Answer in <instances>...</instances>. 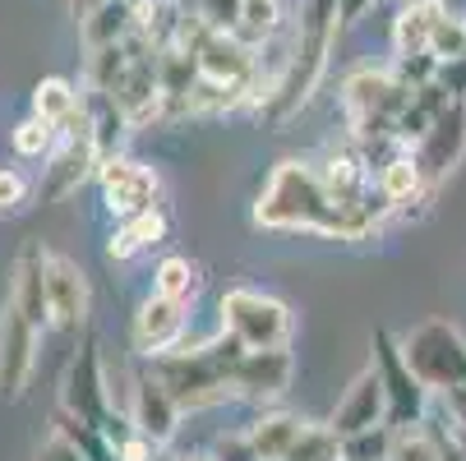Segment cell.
Wrapping results in <instances>:
<instances>
[{
	"instance_id": "14",
	"label": "cell",
	"mask_w": 466,
	"mask_h": 461,
	"mask_svg": "<svg viewBox=\"0 0 466 461\" xmlns=\"http://www.w3.org/2000/svg\"><path fill=\"white\" fill-rule=\"evenodd\" d=\"M296 378V356L291 346H273V351H245L236 365V402H254V406H273L287 397V387Z\"/></svg>"
},
{
	"instance_id": "7",
	"label": "cell",
	"mask_w": 466,
	"mask_h": 461,
	"mask_svg": "<svg viewBox=\"0 0 466 461\" xmlns=\"http://www.w3.org/2000/svg\"><path fill=\"white\" fill-rule=\"evenodd\" d=\"M383 378L388 392V429H402V425H420L434 411V392L416 378V369L402 356V337L392 333H374V360H370Z\"/></svg>"
},
{
	"instance_id": "42",
	"label": "cell",
	"mask_w": 466,
	"mask_h": 461,
	"mask_svg": "<svg viewBox=\"0 0 466 461\" xmlns=\"http://www.w3.org/2000/svg\"><path fill=\"white\" fill-rule=\"evenodd\" d=\"M176 5H185V10H194V5H198V0H176Z\"/></svg>"
},
{
	"instance_id": "3",
	"label": "cell",
	"mask_w": 466,
	"mask_h": 461,
	"mask_svg": "<svg viewBox=\"0 0 466 461\" xmlns=\"http://www.w3.org/2000/svg\"><path fill=\"white\" fill-rule=\"evenodd\" d=\"M245 346L222 333L198 346H176L157 360H148V369L167 383V392L180 402V411H208L222 402H236V365H240Z\"/></svg>"
},
{
	"instance_id": "5",
	"label": "cell",
	"mask_w": 466,
	"mask_h": 461,
	"mask_svg": "<svg viewBox=\"0 0 466 461\" xmlns=\"http://www.w3.org/2000/svg\"><path fill=\"white\" fill-rule=\"evenodd\" d=\"M402 356L434 397H448V392L466 387V337L452 323H443V318L416 323L402 337Z\"/></svg>"
},
{
	"instance_id": "15",
	"label": "cell",
	"mask_w": 466,
	"mask_h": 461,
	"mask_svg": "<svg viewBox=\"0 0 466 461\" xmlns=\"http://www.w3.org/2000/svg\"><path fill=\"white\" fill-rule=\"evenodd\" d=\"M46 309H51V327H65V333H79L93 309L88 273L75 258L51 254V249H46Z\"/></svg>"
},
{
	"instance_id": "22",
	"label": "cell",
	"mask_w": 466,
	"mask_h": 461,
	"mask_svg": "<svg viewBox=\"0 0 466 461\" xmlns=\"http://www.w3.org/2000/svg\"><path fill=\"white\" fill-rule=\"evenodd\" d=\"M448 15L443 0H407L392 19V55H411V51H430L434 24Z\"/></svg>"
},
{
	"instance_id": "16",
	"label": "cell",
	"mask_w": 466,
	"mask_h": 461,
	"mask_svg": "<svg viewBox=\"0 0 466 461\" xmlns=\"http://www.w3.org/2000/svg\"><path fill=\"white\" fill-rule=\"evenodd\" d=\"M125 416L135 420V429L139 434H148L157 447H167L171 438H176V429H180V402L167 392V383L153 374V369H144V374H135V383H129V402H125Z\"/></svg>"
},
{
	"instance_id": "6",
	"label": "cell",
	"mask_w": 466,
	"mask_h": 461,
	"mask_svg": "<svg viewBox=\"0 0 466 461\" xmlns=\"http://www.w3.org/2000/svg\"><path fill=\"white\" fill-rule=\"evenodd\" d=\"M97 166H102V148L93 139V129L84 120V111L60 129L56 148L46 153L42 162V175H37V199L42 204H65L70 194H79L88 180H97Z\"/></svg>"
},
{
	"instance_id": "31",
	"label": "cell",
	"mask_w": 466,
	"mask_h": 461,
	"mask_svg": "<svg viewBox=\"0 0 466 461\" xmlns=\"http://www.w3.org/2000/svg\"><path fill=\"white\" fill-rule=\"evenodd\" d=\"M392 70L397 79H407L411 88H425L439 79V55L434 51H411V55H392Z\"/></svg>"
},
{
	"instance_id": "24",
	"label": "cell",
	"mask_w": 466,
	"mask_h": 461,
	"mask_svg": "<svg viewBox=\"0 0 466 461\" xmlns=\"http://www.w3.org/2000/svg\"><path fill=\"white\" fill-rule=\"evenodd\" d=\"M28 111L42 115V120H51L56 129H65L84 111V88L70 84V79H60V75H46V79H37V88L28 97Z\"/></svg>"
},
{
	"instance_id": "38",
	"label": "cell",
	"mask_w": 466,
	"mask_h": 461,
	"mask_svg": "<svg viewBox=\"0 0 466 461\" xmlns=\"http://www.w3.org/2000/svg\"><path fill=\"white\" fill-rule=\"evenodd\" d=\"M439 416H443L448 425L466 429V387H457V392H448V397H439Z\"/></svg>"
},
{
	"instance_id": "41",
	"label": "cell",
	"mask_w": 466,
	"mask_h": 461,
	"mask_svg": "<svg viewBox=\"0 0 466 461\" xmlns=\"http://www.w3.org/2000/svg\"><path fill=\"white\" fill-rule=\"evenodd\" d=\"M180 461H218L213 452H194V456H180Z\"/></svg>"
},
{
	"instance_id": "1",
	"label": "cell",
	"mask_w": 466,
	"mask_h": 461,
	"mask_svg": "<svg viewBox=\"0 0 466 461\" xmlns=\"http://www.w3.org/2000/svg\"><path fill=\"white\" fill-rule=\"evenodd\" d=\"M249 217L258 231H278V236L309 231V236H328V240H370L383 226L379 217L347 208L328 189L319 162H309V157H282L268 171L263 189L254 194Z\"/></svg>"
},
{
	"instance_id": "17",
	"label": "cell",
	"mask_w": 466,
	"mask_h": 461,
	"mask_svg": "<svg viewBox=\"0 0 466 461\" xmlns=\"http://www.w3.org/2000/svg\"><path fill=\"white\" fill-rule=\"evenodd\" d=\"M328 425H332V434H338V438H351V434H365V429L388 425V392H383V378H379L374 365H365L351 378V387L342 392V402L332 406Z\"/></svg>"
},
{
	"instance_id": "32",
	"label": "cell",
	"mask_w": 466,
	"mask_h": 461,
	"mask_svg": "<svg viewBox=\"0 0 466 461\" xmlns=\"http://www.w3.org/2000/svg\"><path fill=\"white\" fill-rule=\"evenodd\" d=\"M33 194H37V185H33L24 171H15V166H0V217H5V213H19V208H28Z\"/></svg>"
},
{
	"instance_id": "39",
	"label": "cell",
	"mask_w": 466,
	"mask_h": 461,
	"mask_svg": "<svg viewBox=\"0 0 466 461\" xmlns=\"http://www.w3.org/2000/svg\"><path fill=\"white\" fill-rule=\"evenodd\" d=\"M374 5H379V0H338V19H342V28H347V24H360Z\"/></svg>"
},
{
	"instance_id": "28",
	"label": "cell",
	"mask_w": 466,
	"mask_h": 461,
	"mask_svg": "<svg viewBox=\"0 0 466 461\" xmlns=\"http://www.w3.org/2000/svg\"><path fill=\"white\" fill-rule=\"evenodd\" d=\"M56 139H60V129H56L51 120L33 115V111L10 129V148H15L19 162H46V153L56 148Z\"/></svg>"
},
{
	"instance_id": "34",
	"label": "cell",
	"mask_w": 466,
	"mask_h": 461,
	"mask_svg": "<svg viewBox=\"0 0 466 461\" xmlns=\"http://www.w3.org/2000/svg\"><path fill=\"white\" fill-rule=\"evenodd\" d=\"M240 5H245V0H198L194 15L204 19L213 33H236V24H240Z\"/></svg>"
},
{
	"instance_id": "23",
	"label": "cell",
	"mask_w": 466,
	"mask_h": 461,
	"mask_svg": "<svg viewBox=\"0 0 466 461\" xmlns=\"http://www.w3.org/2000/svg\"><path fill=\"white\" fill-rule=\"evenodd\" d=\"M84 120L93 129L102 157L120 153V144L129 139V129H135V125H129V115L120 111V102L111 93H97V88H84Z\"/></svg>"
},
{
	"instance_id": "8",
	"label": "cell",
	"mask_w": 466,
	"mask_h": 461,
	"mask_svg": "<svg viewBox=\"0 0 466 461\" xmlns=\"http://www.w3.org/2000/svg\"><path fill=\"white\" fill-rule=\"evenodd\" d=\"M60 411L75 416V420H88V425H106V416L116 411V402H111V374H106L97 337H84L79 351L70 356V365H65Z\"/></svg>"
},
{
	"instance_id": "26",
	"label": "cell",
	"mask_w": 466,
	"mask_h": 461,
	"mask_svg": "<svg viewBox=\"0 0 466 461\" xmlns=\"http://www.w3.org/2000/svg\"><path fill=\"white\" fill-rule=\"evenodd\" d=\"M278 33H287L282 0H245V5H240V24H236V37H240L245 46H263V42H273Z\"/></svg>"
},
{
	"instance_id": "40",
	"label": "cell",
	"mask_w": 466,
	"mask_h": 461,
	"mask_svg": "<svg viewBox=\"0 0 466 461\" xmlns=\"http://www.w3.org/2000/svg\"><path fill=\"white\" fill-rule=\"evenodd\" d=\"M97 5H106V0H75V15L84 19V15H88V10H97Z\"/></svg>"
},
{
	"instance_id": "33",
	"label": "cell",
	"mask_w": 466,
	"mask_h": 461,
	"mask_svg": "<svg viewBox=\"0 0 466 461\" xmlns=\"http://www.w3.org/2000/svg\"><path fill=\"white\" fill-rule=\"evenodd\" d=\"M430 51H434L439 60H452V55H466V19H452V15H443V19L434 24V37H430Z\"/></svg>"
},
{
	"instance_id": "25",
	"label": "cell",
	"mask_w": 466,
	"mask_h": 461,
	"mask_svg": "<svg viewBox=\"0 0 466 461\" xmlns=\"http://www.w3.org/2000/svg\"><path fill=\"white\" fill-rule=\"evenodd\" d=\"M388 461H443V434H439L434 416H425L420 425H402V429H392Z\"/></svg>"
},
{
	"instance_id": "19",
	"label": "cell",
	"mask_w": 466,
	"mask_h": 461,
	"mask_svg": "<svg viewBox=\"0 0 466 461\" xmlns=\"http://www.w3.org/2000/svg\"><path fill=\"white\" fill-rule=\"evenodd\" d=\"M167 231H171V217H167L162 204L148 208V213H135V217H120L111 226V236H106V258L111 263H129V258H139L144 249L162 245Z\"/></svg>"
},
{
	"instance_id": "11",
	"label": "cell",
	"mask_w": 466,
	"mask_h": 461,
	"mask_svg": "<svg viewBox=\"0 0 466 461\" xmlns=\"http://www.w3.org/2000/svg\"><path fill=\"white\" fill-rule=\"evenodd\" d=\"M374 189H379L388 217L392 213L397 217H420V213H430L434 194H439L425 180V171H420V162H416L411 148H392V153H383L374 162Z\"/></svg>"
},
{
	"instance_id": "18",
	"label": "cell",
	"mask_w": 466,
	"mask_h": 461,
	"mask_svg": "<svg viewBox=\"0 0 466 461\" xmlns=\"http://www.w3.org/2000/svg\"><path fill=\"white\" fill-rule=\"evenodd\" d=\"M19 314H28L37 327H51V309H46V249L42 245H24L10 263V296H5Z\"/></svg>"
},
{
	"instance_id": "13",
	"label": "cell",
	"mask_w": 466,
	"mask_h": 461,
	"mask_svg": "<svg viewBox=\"0 0 466 461\" xmlns=\"http://www.w3.org/2000/svg\"><path fill=\"white\" fill-rule=\"evenodd\" d=\"M411 153H416L425 180L439 189V185L461 166V157H466V102H448V106L434 115V125L416 139Z\"/></svg>"
},
{
	"instance_id": "10",
	"label": "cell",
	"mask_w": 466,
	"mask_h": 461,
	"mask_svg": "<svg viewBox=\"0 0 466 461\" xmlns=\"http://www.w3.org/2000/svg\"><path fill=\"white\" fill-rule=\"evenodd\" d=\"M42 333H46V327H37L10 300L0 305V402H19L28 392V383L37 374Z\"/></svg>"
},
{
	"instance_id": "29",
	"label": "cell",
	"mask_w": 466,
	"mask_h": 461,
	"mask_svg": "<svg viewBox=\"0 0 466 461\" xmlns=\"http://www.w3.org/2000/svg\"><path fill=\"white\" fill-rule=\"evenodd\" d=\"M287 461H347V456H342V438L332 434V425H305Z\"/></svg>"
},
{
	"instance_id": "37",
	"label": "cell",
	"mask_w": 466,
	"mask_h": 461,
	"mask_svg": "<svg viewBox=\"0 0 466 461\" xmlns=\"http://www.w3.org/2000/svg\"><path fill=\"white\" fill-rule=\"evenodd\" d=\"M213 456H218V461H258L254 447H249V438H245V429H240V434H222V438L213 443Z\"/></svg>"
},
{
	"instance_id": "36",
	"label": "cell",
	"mask_w": 466,
	"mask_h": 461,
	"mask_svg": "<svg viewBox=\"0 0 466 461\" xmlns=\"http://www.w3.org/2000/svg\"><path fill=\"white\" fill-rule=\"evenodd\" d=\"M439 84L448 88V97H452V102H466V55L439 60Z\"/></svg>"
},
{
	"instance_id": "21",
	"label": "cell",
	"mask_w": 466,
	"mask_h": 461,
	"mask_svg": "<svg viewBox=\"0 0 466 461\" xmlns=\"http://www.w3.org/2000/svg\"><path fill=\"white\" fill-rule=\"evenodd\" d=\"M139 28L135 19V0H106V5L88 10L79 19V37H84V51H97V46H116V42H129Z\"/></svg>"
},
{
	"instance_id": "43",
	"label": "cell",
	"mask_w": 466,
	"mask_h": 461,
	"mask_svg": "<svg viewBox=\"0 0 466 461\" xmlns=\"http://www.w3.org/2000/svg\"><path fill=\"white\" fill-rule=\"evenodd\" d=\"M282 461H287V456H282Z\"/></svg>"
},
{
	"instance_id": "27",
	"label": "cell",
	"mask_w": 466,
	"mask_h": 461,
	"mask_svg": "<svg viewBox=\"0 0 466 461\" xmlns=\"http://www.w3.org/2000/svg\"><path fill=\"white\" fill-rule=\"evenodd\" d=\"M198 286H204V273H198V263H189L185 254H167L157 268H153V291L157 296H171V300H189L194 305Z\"/></svg>"
},
{
	"instance_id": "4",
	"label": "cell",
	"mask_w": 466,
	"mask_h": 461,
	"mask_svg": "<svg viewBox=\"0 0 466 461\" xmlns=\"http://www.w3.org/2000/svg\"><path fill=\"white\" fill-rule=\"evenodd\" d=\"M218 327L231 333L245 351H273V346H291L296 333V314L287 300L254 291V286H231L218 300Z\"/></svg>"
},
{
	"instance_id": "35",
	"label": "cell",
	"mask_w": 466,
	"mask_h": 461,
	"mask_svg": "<svg viewBox=\"0 0 466 461\" xmlns=\"http://www.w3.org/2000/svg\"><path fill=\"white\" fill-rule=\"evenodd\" d=\"M33 461H88V456H84V447H79L70 434H60V429H56V434L33 452Z\"/></svg>"
},
{
	"instance_id": "9",
	"label": "cell",
	"mask_w": 466,
	"mask_h": 461,
	"mask_svg": "<svg viewBox=\"0 0 466 461\" xmlns=\"http://www.w3.org/2000/svg\"><path fill=\"white\" fill-rule=\"evenodd\" d=\"M97 189H102V204L106 213L120 222V217H135V213H148L162 204V175L139 162V157H125V153H111L102 157L97 166Z\"/></svg>"
},
{
	"instance_id": "12",
	"label": "cell",
	"mask_w": 466,
	"mask_h": 461,
	"mask_svg": "<svg viewBox=\"0 0 466 461\" xmlns=\"http://www.w3.org/2000/svg\"><path fill=\"white\" fill-rule=\"evenodd\" d=\"M185 333H189V300H171L157 291H148L139 300L135 323H129V342H135L139 360H157V356L185 346Z\"/></svg>"
},
{
	"instance_id": "20",
	"label": "cell",
	"mask_w": 466,
	"mask_h": 461,
	"mask_svg": "<svg viewBox=\"0 0 466 461\" xmlns=\"http://www.w3.org/2000/svg\"><path fill=\"white\" fill-rule=\"evenodd\" d=\"M305 425H309V420H300V416H291V411H268V406H263V411L245 425V438H249V447H254L258 461H282V456H291V447L300 443Z\"/></svg>"
},
{
	"instance_id": "30",
	"label": "cell",
	"mask_w": 466,
	"mask_h": 461,
	"mask_svg": "<svg viewBox=\"0 0 466 461\" xmlns=\"http://www.w3.org/2000/svg\"><path fill=\"white\" fill-rule=\"evenodd\" d=\"M388 447H392V429H388V425L342 438V456H347V461H388Z\"/></svg>"
},
{
	"instance_id": "2",
	"label": "cell",
	"mask_w": 466,
	"mask_h": 461,
	"mask_svg": "<svg viewBox=\"0 0 466 461\" xmlns=\"http://www.w3.org/2000/svg\"><path fill=\"white\" fill-rule=\"evenodd\" d=\"M342 19H338V0H300L296 24H291V60H287V75L278 84V93L268 97L258 115L268 125H287L291 115H300L314 93L328 79V65H332V46H338Z\"/></svg>"
}]
</instances>
